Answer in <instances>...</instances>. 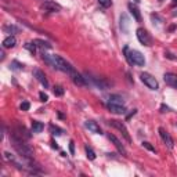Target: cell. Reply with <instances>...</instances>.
Segmentation results:
<instances>
[{
	"mask_svg": "<svg viewBox=\"0 0 177 177\" xmlns=\"http://www.w3.org/2000/svg\"><path fill=\"white\" fill-rule=\"evenodd\" d=\"M11 141H13V145H14V148L17 149V152L19 154V156H22L26 162H28V161H32L33 159V151L28 144H25L24 138H21L19 136L13 133L11 134Z\"/></svg>",
	"mask_w": 177,
	"mask_h": 177,
	"instance_id": "obj_1",
	"label": "cell"
},
{
	"mask_svg": "<svg viewBox=\"0 0 177 177\" xmlns=\"http://www.w3.org/2000/svg\"><path fill=\"white\" fill-rule=\"evenodd\" d=\"M123 53H125V57H126L127 62H129L130 65H138V66H144L145 65V58L140 51L130 50V49L126 46L125 49H123Z\"/></svg>",
	"mask_w": 177,
	"mask_h": 177,
	"instance_id": "obj_2",
	"label": "cell"
},
{
	"mask_svg": "<svg viewBox=\"0 0 177 177\" xmlns=\"http://www.w3.org/2000/svg\"><path fill=\"white\" fill-rule=\"evenodd\" d=\"M141 80H143V83L145 84V86L148 87V89H151V90H158L159 89V83H158V80L154 78V76L151 75V73L148 72H143L140 75Z\"/></svg>",
	"mask_w": 177,
	"mask_h": 177,
	"instance_id": "obj_3",
	"label": "cell"
},
{
	"mask_svg": "<svg viewBox=\"0 0 177 177\" xmlns=\"http://www.w3.org/2000/svg\"><path fill=\"white\" fill-rule=\"evenodd\" d=\"M109 125H111L112 127H115V129H118V130L122 133V136L125 137V140L127 141V143H131V138H130V134H129V130L126 129V126L123 125L122 122H119V120H116V119H112L109 120Z\"/></svg>",
	"mask_w": 177,
	"mask_h": 177,
	"instance_id": "obj_4",
	"label": "cell"
},
{
	"mask_svg": "<svg viewBox=\"0 0 177 177\" xmlns=\"http://www.w3.org/2000/svg\"><path fill=\"white\" fill-rule=\"evenodd\" d=\"M136 35H137V39L141 44L151 46V36H149V33L147 32L144 28H138L137 31H136Z\"/></svg>",
	"mask_w": 177,
	"mask_h": 177,
	"instance_id": "obj_5",
	"label": "cell"
},
{
	"mask_svg": "<svg viewBox=\"0 0 177 177\" xmlns=\"http://www.w3.org/2000/svg\"><path fill=\"white\" fill-rule=\"evenodd\" d=\"M42 10H44L46 13H57V11H61V6L53 0H46L42 3Z\"/></svg>",
	"mask_w": 177,
	"mask_h": 177,
	"instance_id": "obj_6",
	"label": "cell"
},
{
	"mask_svg": "<svg viewBox=\"0 0 177 177\" xmlns=\"http://www.w3.org/2000/svg\"><path fill=\"white\" fill-rule=\"evenodd\" d=\"M158 131H159V136L162 137V140H163V143L166 144V147L169 149H173V147H174V141H173V138L170 137V134L167 133L163 127H159L158 129Z\"/></svg>",
	"mask_w": 177,
	"mask_h": 177,
	"instance_id": "obj_7",
	"label": "cell"
},
{
	"mask_svg": "<svg viewBox=\"0 0 177 177\" xmlns=\"http://www.w3.org/2000/svg\"><path fill=\"white\" fill-rule=\"evenodd\" d=\"M87 75L90 76V80L93 82V84L96 87H98V89H101V90H107L109 87V83L107 82V80L104 79V78H98V76H93L90 75V73H87Z\"/></svg>",
	"mask_w": 177,
	"mask_h": 177,
	"instance_id": "obj_8",
	"label": "cell"
},
{
	"mask_svg": "<svg viewBox=\"0 0 177 177\" xmlns=\"http://www.w3.org/2000/svg\"><path fill=\"white\" fill-rule=\"evenodd\" d=\"M71 79H72V82L76 84V86L79 87H83V86H87V79L84 78V75H80V73H78L75 71L73 73H71Z\"/></svg>",
	"mask_w": 177,
	"mask_h": 177,
	"instance_id": "obj_9",
	"label": "cell"
},
{
	"mask_svg": "<svg viewBox=\"0 0 177 177\" xmlns=\"http://www.w3.org/2000/svg\"><path fill=\"white\" fill-rule=\"evenodd\" d=\"M108 138L112 141V143H114V145H115V147H116V149H118V151H119L120 154H122V155H123V156H126V155H127L126 148L123 147V144H122V143H120V140H119V138H118V137H115V136H114V134H111V133L108 134Z\"/></svg>",
	"mask_w": 177,
	"mask_h": 177,
	"instance_id": "obj_10",
	"label": "cell"
},
{
	"mask_svg": "<svg viewBox=\"0 0 177 177\" xmlns=\"http://www.w3.org/2000/svg\"><path fill=\"white\" fill-rule=\"evenodd\" d=\"M84 127H86V129H89L91 133L102 134L101 127L98 126V123H97V122H94V120H86V122H84Z\"/></svg>",
	"mask_w": 177,
	"mask_h": 177,
	"instance_id": "obj_11",
	"label": "cell"
},
{
	"mask_svg": "<svg viewBox=\"0 0 177 177\" xmlns=\"http://www.w3.org/2000/svg\"><path fill=\"white\" fill-rule=\"evenodd\" d=\"M33 76H35V78L39 80L42 86H44V89H47V87H49V82H47L46 75H44V73L42 72L40 69H35V71H33Z\"/></svg>",
	"mask_w": 177,
	"mask_h": 177,
	"instance_id": "obj_12",
	"label": "cell"
},
{
	"mask_svg": "<svg viewBox=\"0 0 177 177\" xmlns=\"http://www.w3.org/2000/svg\"><path fill=\"white\" fill-rule=\"evenodd\" d=\"M108 109L116 115H125L126 114V108H125V105H115V104H108L107 105Z\"/></svg>",
	"mask_w": 177,
	"mask_h": 177,
	"instance_id": "obj_13",
	"label": "cell"
},
{
	"mask_svg": "<svg viewBox=\"0 0 177 177\" xmlns=\"http://www.w3.org/2000/svg\"><path fill=\"white\" fill-rule=\"evenodd\" d=\"M163 79H165V82H166L169 86L177 87V75H174V73H165V75H163Z\"/></svg>",
	"mask_w": 177,
	"mask_h": 177,
	"instance_id": "obj_14",
	"label": "cell"
},
{
	"mask_svg": "<svg viewBox=\"0 0 177 177\" xmlns=\"http://www.w3.org/2000/svg\"><path fill=\"white\" fill-rule=\"evenodd\" d=\"M108 104H115V105H125V100L118 94H111L108 98Z\"/></svg>",
	"mask_w": 177,
	"mask_h": 177,
	"instance_id": "obj_15",
	"label": "cell"
},
{
	"mask_svg": "<svg viewBox=\"0 0 177 177\" xmlns=\"http://www.w3.org/2000/svg\"><path fill=\"white\" fill-rule=\"evenodd\" d=\"M15 43H17L15 37L13 36V35H10L8 37H6V39L3 40V49H13V47L15 46Z\"/></svg>",
	"mask_w": 177,
	"mask_h": 177,
	"instance_id": "obj_16",
	"label": "cell"
},
{
	"mask_svg": "<svg viewBox=\"0 0 177 177\" xmlns=\"http://www.w3.org/2000/svg\"><path fill=\"white\" fill-rule=\"evenodd\" d=\"M120 28L125 33L129 32V18H127L126 14H122L120 15Z\"/></svg>",
	"mask_w": 177,
	"mask_h": 177,
	"instance_id": "obj_17",
	"label": "cell"
},
{
	"mask_svg": "<svg viewBox=\"0 0 177 177\" xmlns=\"http://www.w3.org/2000/svg\"><path fill=\"white\" fill-rule=\"evenodd\" d=\"M129 10H130L131 15L134 17V19H136L137 22H140V21H141V14H140V11H138V8L130 3V4H129Z\"/></svg>",
	"mask_w": 177,
	"mask_h": 177,
	"instance_id": "obj_18",
	"label": "cell"
},
{
	"mask_svg": "<svg viewBox=\"0 0 177 177\" xmlns=\"http://www.w3.org/2000/svg\"><path fill=\"white\" fill-rule=\"evenodd\" d=\"M44 129V125L42 122H37V120H33L32 122V131L33 133H42Z\"/></svg>",
	"mask_w": 177,
	"mask_h": 177,
	"instance_id": "obj_19",
	"label": "cell"
},
{
	"mask_svg": "<svg viewBox=\"0 0 177 177\" xmlns=\"http://www.w3.org/2000/svg\"><path fill=\"white\" fill-rule=\"evenodd\" d=\"M35 43H36L37 47H40V49H51V44L49 43V42H46V40H42V39H36L35 40Z\"/></svg>",
	"mask_w": 177,
	"mask_h": 177,
	"instance_id": "obj_20",
	"label": "cell"
},
{
	"mask_svg": "<svg viewBox=\"0 0 177 177\" xmlns=\"http://www.w3.org/2000/svg\"><path fill=\"white\" fill-rule=\"evenodd\" d=\"M4 31L7 33H11V35H14V33H18L19 32V29L17 28V26L14 25H7V26H4Z\"/></svg>",
	"mask_w": 177,
	"mask_h": 177,
	"instance_id": "obj_21",
	"label": "cell"
},
{
	"mask_svg": "<svg viewBox=\"0 0 177 177\" xmlns=\"http://www.w3.org/2000/svg\"><path fill=\"white\" fill-rule=\"evenodd\" d=\"M84 149H86L87 158L90 159V161H94V159H96V154H94V151H93V149H91L90 147H89V145H86V147H84Z\"/></svg>",
	"mask_w": 177,
	"mask_h": 177,
	"instance_id": "obj_22",
	"label": "cell"
},
{
	"mask_svg": "<svg viewBox=\"0 0 177 177\" xmlns=\"http://www.w3.org/2000/svg\"><path fill=\"white\" fill-rule=\"evenodd\" d=\"M36 47H37V46H36V43H35V42H33V43H25V49L31 51L32 54H35V51H36Z\"/></svg>",
	"mask_w": 177,
	"mask_h": 177,
	"instance_id": "obj_23",
	"label": "cell"
},
{
	"mask_svg": "<svg viewBox=\"0 0 177 177\" xmlns=\"http://www.w3.org/2000/svg\"><path fill=\"white\" fill-rule=\"evenodd\" d=\"M98 3H100V6L104 8H108L112 6V0H98Z\"/></svg>",
	"mask_w": 177,
	"mask_h": 177,
	"instance_id": "obj_24",
	"label": "cell"
},
{
	"mask_svg": "<svg viewBox=\"0 0 177 177\" xmlns=\"http://www.w3.org/2000/svg\"><path fill=\"white\" fill-rule=\"evenodd\" d=\"M11 69L21 71V69H24V65H22V64H19L18 61H13V62H11Z\"/></svg>",
	"mask_w": 177,
	"mask_h": 177,
	"instance_id": "obj_25",
	"label": "cell"
},
{
	"mask_svg": "<svg viewBox=\"0 0 177 177\" xmlns=\"http://www.w3.org/2000/svg\"><path fill=\"white\" fill-rule=\"evenodd\" d=\"M54 94L57 96V97H61V96H64V89H62L61 86H55L54 87Z\"/></svg>",
	"mask_w": 177,
	"mask_h": 177,
	"instance_id": "obj_26",
	"label": "cell"
},
{
	"mask_svg": "<svg viewBox=\"0 0 177 177\" xmlns=\"http://www.w3.org/2000/svg\"><path fill=\"white\" fill-rule=\"evenodd\" d=\"M50 130L53 131V134H57V136L62 134V130H61V129H58V127L54 126V125H50Z\"/></svg>",
	"mask_w": 177,
	"mask_h": 177,
	"instance_id": "obj_27",
	"label": "cell"
},
{
	"mask_svg": "<svg viewBox=\"0 0 177 177\" xmlns=\"http://www.w3.org/2000/svg\"><path fill=\"white\" fill-rule=\"evenodd\" d=\"M29 107H31V104H29L28 101H24V102L21 104V107H19V108H21V111H28Z\"/></svg>",
	"mask_w": 177,
	"mask_h": 177,
	"instance_id": "obj_28",
	"label": "cell"
},
{
	"mask_svg": "<svg viewBox=\"0 0 177 177\" xmlns=\"http://www.w3.org/2000/svg\"><path fill=\"white\" fill-rule=\"evenodd\" d=\"M39 97H40V101H43V102H46L47 100H49V96H47L46 93H43V91H40Z\"/></svg>",
	"mask_w": 177,
	"mask_h": 177,
	"instance_id": "obj_29",
	"label": "cell"
},
{
	"mask_svg": "<svg viewBox=\"0 0 177 177\" xmlns=\"http://www.w3.org/2000/svg\"><path fill=\"white\" fill-rule=\"evenodd\" d=\"M143 145H144V147H145V148H147V149H149V151L155 152V148H154V147H152V145L149 144L148 141H144V143H143Z\"/></svg>",
	"mask_w": 177,
	"mask_h": 177,
	"instance_id": "obj_30",
	"label": "cell"
},
{
	"mask_svg": "<svg viewBox=\"0 0 177 177\" xmlns=\"http://www.w3.org/2000/svg\"><path fill=\"white\" fill-rule=\"evenodd\" d=\"M69 149H71V154H75V143H73V140L69 141Z\"/></svg>",
	"mask_w": 177,
	"mask_h": 177,
	"instance_id": "obj_31",
	"label": "cell"
},
{
	"mask_svg": "<svg viewBox=\"0 0 177 177\" xmlns=\"http://www.w3.org/2000/svg\"><path fill=\"white\" fill-rule=\"evenodd\" d=\"M165 55H166L169 60H176V61H177V57H174V55L172 54V53H169V51H166V54H165Z\"/></svg>",
	"mask_w": 177,
	"mask_h": 177,
	"instance_id": "obj_32",
	"label": "cell"
},
{
	"mask_svg": "<svg viewBox=\"0 0 177 177\" xmlns=\"http://www.w3.org/2000/svg\"><path fill=\"white\" fill-rule=\"evenodd\" d=\"M167 111H169V107H166V105L163 104L162 107H161V112H167Z\"/></svg>",
	"mask_w": 177,
	"mask_h": 177,
	"instance_id": "obj_33",
	"label": "cell"
},
{
	"mask_svg": "<svg viewBox=\"0 0 177 177\" xmlns=\"http://www.w3.org/2000/svg\"><path fill=\"white\" fill-rule=\"evenodd\" d=\"M172 15H173V17H177V10H174V11H173V14H172Z\"/></svg>",
	"mask_w": 177,
	"mask_h": 177,
	"instance_id": "obj_34",
	"label": "cell"
},
{
	"mask_svg": "<svg viewBox=\"0 0 177 177\" xmlns=\"http://www.w3.org/2000/svg\"><path fill=\"white\" fill-rule=\"evenodd\" d=\"M134 1H136V3H140V0H134Z\"/></svg>",
	"mask_w": 177,
	"mask_h": 177,
	"instance_id": "obj_35",
	"label": "cell"
},
{
	"mask_svg": "<svg viewBox=\"0 0 177 177\" xmlns=\"http://www.w3.org/2000/svg\"><path fill=\"white\" fill-rule=\"evenodd\" d=\"M173 1H174V3H177V0H173Z\"/></svg>",
	"mask_w": 177,
	"mask_h": 177,
	"instance_id": "obj_36",
	"label": "cell"
},
{
	"mask_svg": "<svg viewBox=\"0 0 177 177\" xmlns=\"http://www.w3.org/2000/svg\"><path fill=\"white\" fill-rule=\"evenodd\" d=\"M159 1H162V0H159Z\"/></svg>",
	"mask_w": 177,
	"mask_h": 177,
	"instance_id": "obj_37",
	"label": "cell"
}]
</instances>
